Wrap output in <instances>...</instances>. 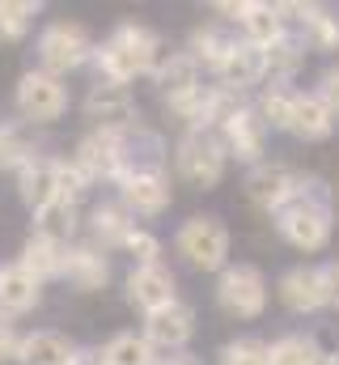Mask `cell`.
Returning a JSON list of instances; mask_svg holds the SVG:
<instances>
[{
  "label": "cell",
  "mask_w": 339,
  "mask_h": 365,
  "mask_svg": "<svg viewBox=\"0 0 339 365\" xmlns=\"http://www.w3.org/2000/svg\"><path fill=\"white\" fill-rule=\"evenodd\" d=\"M119 204L132 217H162L174 204V182L166 170H132L127 179L119 182Z\"/></svg>",
  "instance_id": "obj_12"
},
{
  "label": "cell",
  "mask_w": 339,
  "mask_h": 365,
  "mask_svg": "<svg viewBox=\"0 0 339 365\" xmlns=\"http://www.w3.org/2000/svg\"><path fill=\"white\" fill-rule=\"evenodd\" d=\"M234 34H225L221 26H212V21H204V26H195L191 30V38H187V56L204 68V73H221V64H225V56L234 51Z\"/></svg>",
  "instance_id": "obj_27"
},
{
  "label": "cell",
  "mask_w": 339,
  "mask_h": 365,
  "mask_svg": "<svg viewBox=\"0 0 339 365\" xmlns=\"http://www.w3.org/2000/svg\"><path fill=\"white\" fill-rule=\"evenodd\" d=\"M217 81L234 93H246V90H254V86H263V81H267V51L254 47V43H246V38H238L234 51L225 56Z\"/></svg>",
  "instance_id": "obj_17"
},
{
  "label": "cell",
  "mask_w": 339,
  "mask_h": 365,
  "mask_svg": "<svg viewBox=\"0 0 339 365\" xmlns=\"http://www.w3.org/2000/svg\"><path fill=\"white\" fill-rule=\"evenodd\" d=\"M64 251H68V247H56V242H47V238H34V234H30V238L21 242L17 268H26L38 284L60 280V276H64Z\"/></svg>",
  "instance_id": "obj_29"
},
{
  "label": "cell",
  "mask_w": 339,
  "mask_h": 365,
  "mask_svg": "<svg viewBox=\"0 0 339 365\" xmlns=\"http://www.w3.org/2000/svg\"><path fill=\"white\" fill-rule=\"evenodd\" d=\"M297 93L293 86H263V93L254 98V110H259V119L267 123V132L276 128V132H288L293 128V110H297Z\"/></svg>",
  "instance_id": "obj_31"
},
{
  "label": "cell",
  "mask_w": 339,
  "mask_h": 365,
  "mask_svg": "<svg viewBox=\"0 0 339 365\" xmlns=\"http://www.w3.org/2000/svg\"><path fill=\"white\" fill-rule=\"evenodd\" d=\"M13 106H17V119H26L34 128L56 123L68 110V86H64V77H51L43 68H26L13 86Z\"/></svg>",
  "instance_id": "obj_6"
},
{
  "label": "cell",
  "mask_w": 339,
  "mask_h": 365,
  "mask_svg": "<svg viewBox=\"0 0 339 365\" xmlns=\"http://www.w3.org/2000/svg\"><path fill=\"white\" fill-rule=\"evenodd\" d=\"M327 365H339V353H335V357H327Z\"/></svg>",
  "instance_id": "obj_43"
},
{
  "label": "cell",
  "mask_w": 339,
  "mask_h": 365,
  "mask_svg": "<svg viewBox=\"0 0 339 365\" xmlns=\"http://www.w3.org/2000/svg\"><path fill=\"white\" fill-rule=\"evenodd\" d=\"M280 13L297 21V30H301V47L323 51V56L339 51V17H331L323 4H280Z\"/></svg>",
  "instance_id": "obj_18"
},
{
  "label": "cell",
  "mask_w": 339,
  "mask_h": 365,
  "mask_svg": "<svg viewBox=\"0 0 339 365\" xmlns=\"http://www.w3.org/2000/svg\"><path fill=\"white\" fill-rule=\"evenodd\" d=\"M89 187H93L89 175H85L73 158H56V195H60V200L81 204L85 195H89Z\"/></svg>",
  "instance_id": "obj_36"
},
{
  "label": "cell",
  "mask_w": 339,
  "mask_h": 365,
  "mask_svg": "<svg viewBox=\"0 0 339 365\" xmlns=\"http://www.w3.org/2000/svg\"><path fill=\"white\" fill-rule=\"evenodd\" d=\"M85 230H89V242L98 247V251H123V242H127V234L136 230V217L119 204V200H102V204H93L89 208V217H85Z\"/></svg>",
  "instance_id": "obj_16"
},
{
  "label": "cell",
  "mask_w": 339,
  "mask_h": 365,
  "mask_svg": "<svg viewBox=\"0 0 339 365\" xmlns=\"http://www.w3.org/2000/svg\"><path fill=\"white\" fill-rule=\"evenodd\" d=\"M229 247H234V238H229L225 221L212 217V212H195V217H187V221L174 230V251H178L182 264L195 268V272H217L221 276L229 268Z\"/></svg>",
  "instance_id": "obj_3"
},
{
  "label": "cell",
  "mask_w": 339,
  "mask_h": 365,
  "mask_svg": "<svg viewBox=\"0 0 339 365\" xmlns=\"http://www.w3.org/2000/svg\"><path fill=\"white\" fill-rule=\"evenodd\" d=\"M73 357H77V344L64 331L43 327V331H26L17 365H73Z\"/></svg>",
  "instance_id": "obj_25"
},
{
  "label": "cell",
  "mask_w": 339,
  "mask_h": 365,
  "mask_svg": "<svg viewBox=\"0 0 339 365\" xmlns=\"http://www.w3.org/2000/svg\"><path fill=\"white\" fill-rule=\"evenodd\" d=\"M123 289H127V302L140 310V314H153V310H166L178 302V280L170 272L166 264H149V268H132L127 280H123Z\"/></svg>",
  "instance_id": "obj_14"
},
{
  "label": "cell",
  "mask_w": 339,
  "mask_h": 365,
  "mask_svg": "<svg viewBox=\"0 0 339 365\" xmlns=\"http://www.w3.org/2000/svg\"><path fill=\"white\" fill-rule=\"evenodd\" d=\"M217 361L221 365H271V344L254 340V336H238V340L221 344Z\"/></svg>",
  "instance_id": "obj_35"
},
{
  "label": "cell",
  "mask_w": 339,
  "mask_h": 365,
  "mask_svg": "<svg viewBox=\"0 0 339 365\" xmlns=\"http://www.w3.org/2000/svg\"><path fill=\"white\" fill-rule=\"evenodd\" d=\"M293 136L301 140H327L335 132V110L318 98V93H297V110H293Z\"/></svg>",
  "instance_id": "obj_28"
},
{
  "label": "cell",
  "mask_w": 339,
  "mask_h": 365,
  "mask_svg": "<svg viewBox=\"0 0 339 365\" xmlns=\"http://www.w3.org/2000/svg\"><path fill=\"white\" fill-rule=\"evenodd\" d=\"M34 158H43V145H38V132L34 123L26 119H4L0 123V170H21L30 166Z\"/></svg>",
  "instance_id": "obj_23"
},
{
  "label": "cell",
  "mask_w": 339,
  "mask_h": 365,
  "mask_svg": "<svg viewBox=\"0 0 339 365\" xmlns=\"http://www.w3.org/2000/svg\"><path fill=\"white\" fill-rule=\"evenodd\" d=\"M73 293H102L110 284V255L98 251L93 242H73L64 251V276H60Z\"/></svg>",
  "instance_id": "obj_15"
},
{
  "label": "cell",
  "mask_w": 339,
  "mask_h": 365,
  "mask_svg": "<svg viewBox=\"0 0 339 365\" xmlns=\"http://www.w3.org/2000/svg\"><path fill=\"white\" fill-rule=\"evenodd\" d=\"M217 306L234 319H259L267 310V276L254 264H229L217 276Z\"/></svg>",
  "instance_id": "obj_7"
},
{
  "label": "cell",
  "mask_w": 339,
  "mask_h": 365,
  "mask_svg": "<svg viewBox=\"0 0 339 365\" xmlns=\"http://www.w3.org/2000/svg\"><path fill=\"white\" fill-rule=\"evenodd\" d=\"M85 119L93 123V132H123L136 123V98L132 86H110V81H93L81 102Z\"/></svg>",
  "instance_id": "obj_8"
},
{
  "label": "cell",
  "mask_w": 339,
  "mask_h": 365,
  "mask_svg": "<svg viewBox=\"0 0 339 365\" xmlns=\"http://www.w3.org/2000/svg\"><path fill=\"white\" fill-rule=\"evenodd\" d=\"M38 302H43V284L34 276L17 268V259L0 264V319H21L38 310Z\"/></svg>",
  "instance_id": "obj_20"
},
{
  "label": "cell",
  "mask_w": 339,
  "mask_h": 365,
  "mask_svg": "<svg viewBox=\"0 0 339 365\" xmlns=\"http://www.w3.org/2000/svg\"><path fill=\"white\" fill-rule=\"evenodd\" d=\"M93 34L85 30L81 21H68V17H56L38 30V43H34V56H38V68L51 73V77H68L85 64H93Z\"/></svg>",
  "instance_id": "obj_4"
},
{
  "label": "cell",
  "mask_w": 339,
  "mask_h": 365,
  "mask_svg": "<svg viewBox=\"0 0 339 365\" xmlns=\"http://www.w3.org/2000/svg\"><path fill=\"white\" fill-rule=\"evenodd\" d=\"M318 272H323V302H327L331 310H339V259L323 264Z\"/></svg>",
  "instance_id": "obj_39"
},
{
  "label": "cell",
  "mask_w": 339,
  "mask_h": 365,
  "mask_svg": "<svg viewBox=\"0 0 339 365\" xmlns=\"http://www.w3.org/2000/svg\"><path fill=\"white\" fill-rule=\"evenodd\" d=\"M85 225V212L81 204H68V200H51L47 208H38L34 212V238H47V242H56V247H73L77 242V234H81Z\"/></svg>",
  "instance_id": "obj_22"
},
{
  "label": "cell",
  "mask_w": 339,
  "mask_h": 365,
  "mask_svg": "<svg viewBox=\"0 0 339 365\" xmlns=\"http://www.w3.org/2000/svg\"><path fill=\"white\" fill-rule=\"evenodd\" d=\"M21 331L9 323V319H0V365H17V357H21Z\"/></svg>",
  "instance_id": "obj_38"
},
{
  "label": "cell",
  "mask_w": 339,
  "mask_h": 365,
  "mask_svg": "<svg viewBox=\"0 0 339 365\" xmlns=\"http://www.w3.org/2000/svg\"><path fill=\"white\" fill-rule=\"evenodd\" d=\"M301 60H306V47H301V38L284 34L280 43H271V47H267V81H271V86H288V81L297 77Z\"/></svg>",
  "instance_id": "obj_33"
},
{
  "label": "cell",
  "mask_w": 339,
  "mask_h": 365,
  "mask_svg": "<svg viewBox=\"0 0 339 365\" xmlns=\"http://www.w3.org/2000/svg\"><path fill=\"white\" fill-rule=\"evenodd\" d=\"M314 93H318V98H323V102H327V106L335 110V119H339V68H327Z\"/></svg>",
  "instance_id": "obj_40"
},
{
  "label": "cell",
  "mask_w": 339,
  "mask_h": 365,
  "mask_svg": "<svg viewBox=\"0 0 339 365\" xmlns=\"http://www.w3.org/2000/svg\"><path fill=\"white\" fill-rule=\"evenodd\" d=\"M331 230H335V221H331V204H327V195H323V182L318 179H306L301 182V191L276 212V234L288 242V247H297V251H323L327 242H331Z\"/></svg>",
  "instance_id": "obj_2"
},
{
  "label": "cell",
  "mask_w": 339,
  "mask_h": 365,
  "mask_svg": "<svg viewBox=\"0 0 339 365\" xmlns=\"http://www.w3.org/2000/svg\"><path fill=\"white\" fill-rule=\"evenodd\" d=\"M238 26H242V38L254 43V47H263V51L288 34V30H284V13H280V4H271V0H246Z\"/></svg>",
  "instance_id": "obj_24"
},
{
  "label": "cell",
  "mask_w": 339,
  "mask_h": 365,
  "mask_svg": "<svg viewBox=\"0 0 339 365\" xmlns=\"http://www.w3.org/2000/svg\"><path fill=\"white\" fill-rule=\"evenodd\" d=\"M217 136H221V145H225L229 158H238V162H246V166L267 162V158H263V153H267V123L259 119L254 102H242V106L225 119V128H221Z\"/></svg>",
  "instance_id": "obj_11"
},
{
  "label": "cell",
  "mask_w": 339,
  "mask_h": 365,
  "mask_svg": "<svg viewBox=\"0 0 339 365\" xmlns=\"http://www.w3.org/2000/svg\"><path fill=\"white\" fill-rule=\"evenodd\" d=\"M73 365H106V361H102V349H77Z\"/></svg>",
  "instance_id": "obj_41"
},
{
  "label": "cell",
  "mask_w": 339,
  "mask_h": 365,
  "mask_svg": "<svg viewBox=\"0 0 339 365\" xmlns=\"http://www.w3.org/2000/svg\"><path fill=\"white\" fill-rule=\"evenodd\" d=\"M301 175L297 170H288L284 162H259V166H251V175H246V200H251L254 208H263V212H280L297 191H301Z\"/></svg>",
  "instance_id": "obj_10"
},
{
  "label": "cell",
  "mask_w": 339,
  "mask_h": 365,
  "mask_svg": "<svg viewBox=\"0 0 339 365\" xmlns=\"http://www.w3.org/2000/svg\"><path fill=\"white\" fill-rule=\"evenodd\" d=\"M225 166H229V153L221 145L217 132H182L178 145H174V170L178 179L191 182L195 191H212L225 179Z\"/></svg>",
  "instance_id": "obj_5"
},
{
  "label": "cell",
  "mask_w": 339,
  "mask_h": 365,
  "mask_svg": "<svg viewBox=\"0 0 339 365\" xmlns=\"http://www.w3.org/2000/svg\"><path fill=\"white\" fill-rule=\"evenodd\" d=\"M123 255L132 259V268H149V264H162V238L145 225H136L123 242Z\"/></svg>",
  "instance_id": "obj_37"
},
{
  "label": "cell",
  "mask_w": 339,
  "mask_h": 365,
  "mask_svg": "<svg viewBox=\"0 0 339 365\" xmlns=\"http://www.w3.org/2000/svg\"><path fill=\"white\" fill-rule=\"evenodd\" d=\"M140 336L157 349V353H187V344H191V336H195V310L191 306H182V302H174L166 310H153V314H145V327H140Z\"/></svg>",
  "instance_id": "obj_13"
},
{
  "label": "cell",
  "mask_w": 339,
  "mask_h": 365,
  "mask_svg": "<svg viewBox=\"0 0 339 365\" xmlns=\"http://www.w3.org/2000/svg\"><path fill=\"white\" fill-rule=\"evenodd\" d=\"M166 60V43L140 26V21H119L93 51V73L98 81L110 86H132L136 77H153L157 64Z\"/></svg>",
  "instance_id": "obj_1"
},
{
  "label": "cell",
  "mask_w": 339,
  "mask_h": 365,
  "mask_svg": "<svg viewBox=\"0 0 339 365\" xmlns=\"http://www.w3.org/2000/svg\"><path fill=\"white\" fill-rule=\"evenodd\" d=\"M17 195H21V204L30 208V212H38V208H47L51 200H60L56 195V158H34L30 166H21L17 170Z\"/></svg>",
  "instance_id": "obj_26"
},
{
  "label": "cell",
  "mask_w": 339,
  "mask_h": 365,
  "mask_svg": "<svg viewBox=\"0 0 339 365\" xmlns=\"http://www.w3.org/2000/svg\"><path fill=\"white\" fill-rule=\"evenodd\" d=\"M102 361L106 365H157L162 353L140 336V331H115L102 344Z\"/></svg>",
  "instance_id": "obj_30"
},
{
  "label": "cell",
  "mask_w": 339,
  "mask_h": 365,
  "mask_svg": "<svg viewBox=\"0 0 339 365\" xmlns=\"http://www.w3.org/2000/svg\"><path fill=\"white\" fill-rule=\"evenodd\" d=\"M157 365H204L195 353H170V357H162Z\"/></svg>",
  "instance_id": "obj_42"
},
{
  "label": "cell",
  "mask_w": 339,
  "mask_h": 365,
  "mask_svg": "<svg viewBox=\"0 0 339 365\" xmlns=\"http://www.w3.org/2000/svg\"><path fill=\"white\" fill-rule=\"evenodd\" d=\"M153 86L162 93V102H178L187 93L204 90V68L187 56V51H166V60L153 73Z\"/></svg>",
  "instance_id": "obj_21"
},
{
  "label": "cell",
  "mask_w": 339,
  "mask_h": 365,
  "mask_svg": "<svg viewBox=\"0 0 339 365\" xmlns=\"http://www.w3.org/2000/svg\"><path fill=\"white\" fill-rule=\"evenodd\" d=\"M73 162L89 175V182H115L119 187L127 179V158H123V145L115 132H85L77 140Z\"/></svg>",
  "instance_id": "obj_9"
},
{
  "label": "cell",
  "mask_w": 339,
  "mask_h": 365,
  "mask_svg": "<svg viewBox=\"0 0 339 365\" xmlns=\"http://www.w3.org/2000/svg\"><path fill=\"white\" fill-rule=\"evenodd\" d=\"M43 13L38 0H0V43H21Z\"/></svg>",
  "instance_id": "obj_34"
},
{
  "label": "cell",
  "mask_w": 339,
  "mask_h": 365,
  "mask_svg": "<svg viewBox=\"0 0 339 365\" xmlns=\"http://www.w3.org/2000/svg\"><path fill=\"white\" fill-rule=\"evenodd\" d=\"M271 365H327V353L314 336L306 331H288L271 344Z\"/></svg>",
  "instance_id": "obj_32"
},
{
  "label": "cell",
  "mask_w": 339,
  "mask_h": 365,
  "mask_svg": "<svg viewBox=\"0 0 339 365\" xmlns=\"http://www.w3.org/2000/svg\"><path fill=\"white\" fill-rule=\"evenodd\" d=\"M276 297H280V306L288 314H314V310H323L327 306L323 302V272L310 268V264L288 268V272L280 276V284H276Z\"/></svg>",
  "instance_id": "obj_19"
}]
</instances>
